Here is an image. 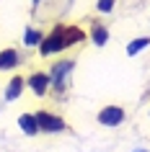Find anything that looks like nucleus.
I'll use <instances>...</instances> for the list:
<instances>
[{
  "label": "nucleus",
  "instance_id": "13",
  "mask_svg": "<svg viewBox=\"0 0 150 152\" xmlns=\"http://www.w3.org/2000/svg\"><path fill=\"white\" fill-rule=\"evenodd\" d=\"M31 3H34V5H39V0H31Z\"/></svg>",
  "mask_w": 150,
  "mask_h": 152
},
{
  "label": "nucleus",
  "instance_id": "7",
  "mask_svg": "<svg viewBox=\"0 0 150 152\" xmlns=\"http://www.w3.org/2000/svg\"><path fill=\"white\" fill-rule=\"evenodd\" d=\"M18 126H21V132H24L26 137H36L39 134V126H36L34 113H21V116H18Z\"/></svg>",
  "mask_w": 150,
  "mask_h": 152
},
{
  "label": "nucleus",
  "instance_id": "3",
  "mask_svg": "<svg viewBox=\"0 0 150 152\" xmlns=\"http://www.w3.org/2000/svg\"><path fill=\"white\" fill-rule=\"evenodd\" d=\"M34 119H36L39 132H44V134H57V132H65V129H67V124H65L62 116H55V113H49V111L34 113Z\"/></svg>",
  "mask_w": 150,
  "mask_h": 152
},
{
  "label": "nucleus",
  "instance_id": "6",
  "mask_svg": "<svg viewBox=\"0 0 150 152\" xmlns=\"http://www.w3.org/2000/svg\"><path fill=\"white\" fill-rule=\"evenodd\" d=\"M24 88H26V80L21 77V75H13V77H10V83H8V88H5V101H8V103L18 101V98H21V93H24Z\"/></svg>",
  "mask_w": 150,
  "mask_h": 152
},
{
  "label": "nucleus",
  "instance_id": "5",
  "mask_svg": "<svg viewBox=\"0 0 150 152\" xmlns=\"http://www.w3.org/2000/svg\"><path fill=\"white\" fill-rule=\"evenodd\" d=\"M26 85L34 90V96H47V90H49V75L47 72H31L29 75V80H26Z\"/></svg>",
  "mask_w": 150,
  "mask_h": 152
},
{
  "label": "nucleus",
  "instance_id": "9",
  "mask_svg": "<svg viewBox=\"0 0 150 152\" xmlns=\"http://www.w3.org/2000/svg\"><path fill=\"white\" fill-rule=\"evenodd\" d=\"M145 47H150V36H140V39H134V41H129V47H127V54L129 57H134V54H140Z\"/></svg>",
  "mask_w": 150,
  "mask_h": 152
},
{
  "label": "nucleus",
  "instance_id": "2",
  "mask_svg": "<svg viewBox=\"0 0 150 152\" xmlns=\"http://www.w3.org/2000/svg\"><path fill=\"white\" fill-rule=\"evenodd\" d=\"M72 67H75L72 59H62V62H57L55 67H52V72H49V88H55V93L62 96V90L67 88V80H70Z\"/></svg>",
  "mask_w": 150,
  "mask_h": 152
},
{
  "label": "nucleus",
  "instance_id": "4",
  "mask_svg": "<svg viewBox=\"0 0 150 152\" xmlns=\"http://www.w3.org/2000/svg\"><path fill=\"white\" fill-rule=\"evenodd\" d=\"M98 121H101L103 126H119L124 121V111L119 106H106V108L98 111Z\"/></svg>",
  "mask_w": 150,
  "mask_h": 152
},
{
  "label": "nucleus",
  "instance_id": "10",
  "mask_svg": "<svg viewBox=\"0 0 150 152\" xmlns=\"http://www.w3.org/2000/svg\"><path fill=\"white\" fill-rule=\"evenodd\" d=\"M91 39H93L96 47H103V44L109 41V31H106L103 26H93V31H91Z\"/></svg>",
  "mask_w": 150,
  "mask_h": 152
},
{
  "label": "nucleus",
  "instance_id": "12",
  "mask_svg": "<svg viewBox=\"0 0 150 152\" xmlns=\"http://www.w3.org/2000/svg\"><path fill=\"white\" fill-rule=\"evenodd\" d=\"M111 8H114V0H98V10L101 13H109Z\"/></svg>",
  "mask_w": 150,
  "mask_h": 152
},
{
  "label": "nucleus",
  "instance_id": "8",
  "mask_svg": "<svg viewBox=\"0 0 150 152\" xmlns=\"http://www.w3.org/2000/svg\"><path fill=\"white\" fill-rule=\"evenodd\" d=\"M18 62H21V54L16 49H5L0 52V70H16Z\"/></svg>",
  "mask_w": 150,
  "mask_h": 152
},
{
  "label": "nucleus",
  "instance_id": "11",
  "mask_svg": "<svg viewBox=\"0 0 150 152\" xmlns=\"http://www.w3.org/2000/svg\"><path fill=\"white\" fill-rule=\"evenodd\" d=\"M26 47H39L41 41H44V36H41V31H36V28H26Z\"/></svg>",
  "mask_w": 150,
  "mask_h": 152
},
{
  "label": "nucleus",
  "instance_id": "14",
  "mask_svg": "<svg viewBox=\"0 0 150 152\" xmlns=\"http://www.w3.org/2000/svg\"><path fill=\"white\" fill-rule=\"evenodd\" d=\"M134 152H148V150H134Z\"/></svg>",
  "mask_w": 150,
  "mask_h": 152
},
{
  "label": "nucleus",
  "instance_id": "1",
  "mask_svg": "<svg viewBox=\"0 0 150 152\" xmlns=\"http://www.w3.org/2000/svg\"><path fill=\"white\" fill-rule=\"evenodd\" d=\"M83 39H86V31H83V28L57 23L55 28H52V34H47L44 41L39 44V52H41V57L57 54V52H62V49L72 47V44H78V41H83Z\"/></svg>",
  "mask_w": 150,
  "mask_h": 152
}]
</instances>
